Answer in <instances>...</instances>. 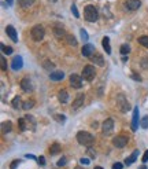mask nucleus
Instances as JSON below:
<instances>
[{"instance_id":"nucleus-49","label":"nucleus","mask_w":148,"mask_h":169,"mask_svg":"<svg viewBox=\"0 0 148 169\" xmlns=\"http://www.w3.org/2000/svg\"><path fill=\"white\" fill-rule=\"evenodd\" d=\"M26 158H30V160H36V157H34V155H32V154H26Z\"/></svg>"},{"instance_id":"nucleus-27","label":"nucleus","mask_w":148,"mask_h":169,"mask_svg":"<svg viewBox=\"0 0 148 169\" xmlns=\"http://www.w3.org/2000/svg\"><path fill=\"white\" fill-rule=\"evenodd\" d=\"M66 41H67L69 45H73V47H76L77 45V40H76V37L71 35H67L66 36Z\"/></svg>"},{"instance_id":"nucleus-42","label":"nucleus","mask_w":148,"mask_h":169,"mask_svg":"<svg viewBox=\"0 0 148 169\" xmlns=\"http://www.w3.org/2000/svg\"><path fill=\"white\" fill-rule=\"evenodd\" d=\"M122 168H124V165H122L121 162H115L113 165V169H122Z\"/></svg>"},{"instance_id":"nucleus-2","label":"nucleus","mask_w":148,"mask_h":169,"mask_svg":"<svg viewBox=\"0 0 148 169\" xmlns=\"http://www.w3.org/2000/svg\"><path fill=\"white\" fill-rule=\"evenodd\" d=\"M84 17H85V19L88 22H96L99 18L98 8H96L95 6H92V4L86 6L85 8H84Z\"/></svg>"},{"instance_id":"nucleus-21","label":"nucleus","mask_w":148,"mask_h":169,"mask_svg":"<svg viewBox=\"0 0 148 169\" xmlns=\"http://www.w3.org/2000/svg\"><path fill=\"white\" fill-rule=\"evenodd\" d=\"M60 151H62V147H60V144H59V143H53V144L51 146V148H50V153H51V155L59 154Z\"/></svg>"},{"instance_id":"nucleus-15","label":"nucleus","mask_w":148,"mask_h":169,"mask_svg":"<svg viewBox=\"0 0 148 169\" xmlns=\"http://www.w3.org/2000/svg\"><path fill=\"white\" fill-rule=\"evenodd\" d=\"M6 33L8 35V37H10V39H11L14 43H17V41H18V36H17V32H15L14 26L8 25V26L6 28Z\"/></svg>"},{"instance_id":"nucleus-7","label":"nucleus","mask_w":148,"mask_h":169,"mask_svg":"<svg viewBox=\"0 0 148 169\" xmlns=\"http://www.w3.org/2000/svg\"><path fill=\"white\" fill-rule=\"evenodd\" d=\"M101 128H103V134L104 135H110L111 132H113V128H114V120L113 118H107L106 121H103Z\"/></svg>"},{"instance_id":"nucleus-4","label":"nucleus","mask_w":148,"mask_h":169,"mask_svg":"<svg viewBox=\"0 0 148 169\" xmlns=\"http://www.w3.org/2000/svg\"><path fill=\"white\" fill-rule=\"evenodd\" d=\"M117 104H118V109L121 110L122 113H126L130 110L129 102H127L126 96H125L124 94H118V95H117Z\"/></svg>"},{"instance_id":"nucleus-24","label":"nucleus","mask_w":148,"mask_h":169,"mask_svg":"<svg viewBox=\"0 0 148 169\" xmlns=\"http://www.w3.org/2000/svg\"><path fill=\"white\" fill-rule=\"evenodd\" d=\"M18 125H19V129H21V132H25V131L27 129L26 118H19V120H18Z\"/></svg>"},{"instance_id":"nucleus-11","label":"nucleus","mask_w":148,"mask_h":169,"mask_svg":"<svg viewBox=\"0 0 148 169\" xmlns=\"http://www.w3.org/2000/svg\"><path fill=\"white\" fill-rule=\"evenodd\" d=\"M21 88L24 89L25 92H32V91H33V84H32V81H30L29 77L22 78V81H21Z\"/></svg>"},{"instance_id":"nucleus-22","label":"nucleus","mask_w":148,"mask_h":169,"mask_svg":"<svg viewBox=\"0 0 148 169\" xmlns=\"http://www.w3.org/2000/svg\"><path fill=\"white\" fill-rule=\"evenodd\" d=\"M25 118H26V122H27V129H29V124H30V131H34L36 129V121L34 118H33L32 116H25Z\"/></svg>"},{"instance_id":"nucleus-19","label":"nucleus","mask_w":148,"mask_h":169,"mask_svg":"<svg viewBox=\"0 0 148 169\" xmlns=\"http://www.w3.org/2000/svg\"><path fill=\"white\" fill-rule=\"evenodd\" d=\"M137 155H139V150H134V151L132 153L130 157H127L126 160H125V165H132V164L137 160Z\"/></svg>"},{"instance_id":"nucleus-52","label":"nucleus","mask_w":148,"mask_h":169,"mask_svg":"<svg viewBox=\"0 0 148 169\" xmlns=\"http://www.w3.org/2000/svg\"><path fill=\"white\" fill-rule=\"evenodd\" d=\"M50 2H52V3H56L58 0H50Z\"/></svg>"},{"instance_id":"nucleus-37","label":"nucleus","mask_w":148,"mask_h":169,"mask_svg":"<svg viewBox=\"0 0 148 169\" xmlns=\"http://www.w3.org/2000/svg\"><path fill=\"white\" fill-rule=\"evenodd\" d=\"M80 32H81V37H82L84 41H88V33H86V30L85 29H81Z\"/></svg>"},{"instance_id":"nucleus-33","label":"nucleus","mask_w":148,"mask_h":169,"mask_svg":"<svg viewBox=\"0 0 148 169\" xmlns=\"http://www.w3.org/2000/svg\"><path fill=\"white\" fill-rule=\"evenodd\" d=\"M43 66H44V69H47V70H52V69L55 68V65H53L52 62H50V61H44V62H43Z\"/></svg>"},{"instance_id":"nucleus-8","label":"nucleus","mask_w":148,"mask_h":169,"mask_svg":"<svg viewBox=\"0 0 148 169\" xmlns=\"http://www.w3.org/2000/svg\"><path fill=\"white\" fill-rule=\"evenodd\" d=\"M70 84H71V87L73 88H81L82 87V77H80L78 74H71L70 76Z\"/></svg>"},{"instance_id":"nucleus-43","label":"nucleus","mask_w":148,"mask_h":169,"mask_svg":"<svg viewBox=\"0 0 148 169\" xmlns=\"http://www.w3.org/2000/svg\"><path fill=\"white\" fill-rule=\"evenodd\" d=\"M132 77H133L136 81H141V77H140L139 74H136V73H132Z\"/></svg>"},{"instance_id":"nucleus-31","label":"nucleus","mask_w":148,"mask_h":169,"mask_svg":"<svg viewBox=\"0 0 148 169\" xmlns=\"http://www.w3.org/2000/svg\"><path fill=\"white\" fill-rule=\"evenodd\" d=\"M0 48H2V51H3L4 54H7V55H11V54H12V48L11 47H6L3 43L0 44Z\"/></svg>"},{"instance_id":"nucleus-14","label":"nucleus","mask_w":148,"mask_h":169,"mask_svg":"<svg viewBox=\"0 0 148 169\" xmlns=\"http://www.w3.org/2000/svg\"><path fill=\"white\" fill-rule=\"evenodd\" d=\"M137 128H139V106L134 107L133 117H132V129L136 131Z\"/></svg>"},{"instance_id":"nucleus-41","label":"nucleus","mask_w":148,"mask_h":169,"mask_svg":"<svg viewBox=\"0 0 148 169\" xmlns=\"http://www.w3.org/2000/svg\"><path fill=\"white\" fill-rule=\"evenodd\" d=\"M88 154H89V157H91V158H95L96 157V151H93L92 148H88Z\"/></svg>"},{"instance_id":"nucleus-29","label":"nucleus","mask_w":148,"mask_h":169,"mask_svg":"<svg viewBox=\"0 0 148 169\" xmlns=\"http://www.w3.org/2000/svg\"><path fill=\"white\" fill-rule=\"evenodd\" d=\"M33 106H34V101H32V99H29V101H26V102L22 103V109L24 110H30Z\"/></svg>"},{"instance_id":"nucleus-13","label":"nucleus","mask_w":148,"mask_h":169,"mask_svg":"<svg viewBox=\"0 0 148 169\" xmlns=\"http://www.w3.org/2000/svg\"><path fill=\"white\" fill-rule=\"evenodd\" d=\"M127 10H130V11H134L137 10L140 6H141V2L140 0H126V3H125Z\"/></svg>"},{"instance_id":"nucleus-48","label":"nucleus","mask_w":148,"mask_h":169,"mask_svg":"<svg viewBox=\"0 0 148 169\" xmlns=\"http://www.w3.org/2000/svg\"><path fill=\"white\" fill-rule=\"evenodd\" d=\"M7 2V6H12L14 4V0H6Z\"/></svg>"},{"instance_id":"nucleus-50","label":"nucleus","mask_w":148,"mask_h":169,"mask_svg":"<svg viewBox=\"0 0 148 169\" xmlns=\"http://www.w3.org/2000/svg\"><path fill=\"white\" fill-rule=\"evenodd\" d=\"M139 169H147V166H145V165H141Z\"/></svg>"},{"instance_id":"nucleus-40","label":"nucleus","mask_w":148,"mask_h":169,"mask_svg":"<svg viewBox=\"0 0 148 169\" xmlns=\"http://www.w3.org/2000/svg\"><path fill=\"white\" fill-rule=\"evenodd\" d=\"M37 162L40 164V166H45V158L44 157H39L37 158Z\"/></svg>"},{"instance_id":"nucleus-6","label":"nucleus","mask_w":148,"mask_h":169,"mask_svg":"<svg viewBox=\"0 0 148 169\" xmlns=\"http://www.w3.org/2000/svg\"><path fill=\"white\" fill-rule=\"evenodd\" d=\"M127 142H129V139H127L126 136H124V135H119V136H117L113 139V144L118 148L125 147V146L127 144Z\"/></svg>"},{"instance_id":"nucleus-53","label":"nucleus","mask_w":148,"mask_h":169,"mask_svg":"<svg viewBox=\"0 0 148 169\" xmlns=\"http://www.w3.org/2000/svg\"><path fill=\"white\" fill-rule=\"evenodd\" d=\"M95 169H103V168H100V166H95Z\"/></svg>"},{"instance_id":"nucleus-39","label":"nucleus","mask_w":148,"mask_h":169,"mask_svg":"<svg viewBox=\"0 0 148 169\" xmlns=\"http://www.w3.org/2000/svg\"><path fill=\"white\" fill-rule=\"evenodd\" d=\"M66 164H67V158H65V157L60 158V160L58 161V166H65Z\"/></svg>"},{"instance_id":"nucleus-30","label":"nucleus","mask_w":148,"mask_h":169,"mask_svg":"<svg viewBox=\"0 0 148 169\" xmlns=\"http://www.w3.org/2000/svg\"><path fill=\"white\" fill-rule=\"evenodd\" d=\"M139 43L143 47L148 48V36H141V37H139Z\"/></svg>"},{"instance_id":"nucleus-51","label":"nucleus","mask_w":148,"mask_h":169,"mask_svg":"<svg viewBox=\"0 0 148 169\" xmlns=\"http://www.w3.org/2000/svg\"><path fill=\"white\" fill-rule=\"evenodd\" d=\"M76 169H84L82 166H76Z\"/></svg>"},{"instance_id":"nucleus-3","label":"nucleus","mask_w":148,"mask_h":169,"mask_svg":"<svg viewBox=\"0 0 148 169\" xmlns=\"http://www.w3.org/2000/svg\"><path fill=\"white\" fill-rule=\"evenodd\" d=\"M44 35H45V30H44V28L40 26V25L33 26L32 30H30V36H32V39L34 40V41H41V40L44 39Z\"/></svg>"},{"instance_id":"nucleus-25","label":"nucleus","mask_w":148,"mask_h":169,"mask_svg":"<svg viewBox=\"0 0 148 169\" xmlns=\"http://www.w3.org/2000/svg\"><path fill=\"white\" fill-rule=\"evenodd\" d=\"M53 33H55V36H56L58 39H60V37H66V32L63 29H60V28H53Z\"/></svg>"},{"instance_id":"nucleus-45","label":"nucleus","mask_w":148,"mask_h":169,"mask_svg":"<svg viewBox=\"0 0 148 169\" xmlns=\"http://www.w3.org/2000/svg\"><path fill=\"white\" fill-rule=\"evenodd\" d=\"M147 161H148V150L144 153V155H143V162L145 164V162H147Z\"/></svg>"},{"instance_id":"nucleus-16","label":"nucleus","mask_w":148,"mask_h":169,"mask_svg":"<svg viewBox=\"0 0 148 169\" xmlns=\"http://www.w3.org/2000/svg\"><path fill=\"white\" fill-rule=\"evenodd\" d=\"M91 59H92V62L95 63V65H98V66L104 65V59H103V56H101L100 54H93V55L91 56Z\"/></svg>"},{"instance_id":"nucleus-36","label":"nucleus","mask_w":148,"mask_h":169,"mask_svg":"<svg viewBox=\"0 0 148 169\" xmlns=\"http://www.w3.org/2000/svg\"><path fill=\"white\" fill-rule=\"evenodd\" d=\"M71 12H73V15L76 18H80V14H78V11H77V7H76V4H73V6H71Z\"/></svg>"},{"instance_id":"nucleus-1","label":"nucleus","mask_w":148,"mask_h":169,"mask_svg":"<svg viewBox=\"0 0 148 169\" xmlns=\"http://www.w3.org/2000/svg\"><path fill=\"white\" fill-rule=\"evenodd\" d=\"M77 140H78L80 144L86 146V147H91V146L93 144V142H95V138H93L92 134H89V132H84V131H81V132L77 134Z\"/></svg>"},{"instance_id":"nucleus-28","label":"nucleus","mask_w":148,"mask_h":169,"mask_svg":"<svg viewBox=\"0 0 148 169\" xmlns=\"http://www.w3.org/2000/svg\"><path fill=\"white\" fill-rule=\"evenodd\" d=\"M18 3H19L21 7L26 8V7H30L33 3H34V0H18Z\"/></svg>"},{"instance_id":"nucleus-12","label":"nucleus","mask_w":148,"mask_h":169,"mask_svg":"<svg viewBox=\"0 0 148 169\" xmlns=\"http://www.w3.org/2000/svg\"><path fill=\"white\" fill-rule=\"evenodd\" d=\"M22 66H24L22 56H19V55L14 56V59H12V62H11V68L14 69V70H19V69H22Z\"/></svg>"},{"instance_id":"nucleus-47","label":"nucleus","mask_w":148,"mask_h":169,"mask_svg":"<svg viewBox=\"0 0 148 169\" xmlns=\"http://www.w3.org/2000/svg\"><path fill=\"white\" fill-rule=\"evenodd\" d=\"M80 162L81 164H89V160H88V158H81Z\"/></svg>"},{"instance_id":"nucleus-35","label":"nucleus","mask_w":148,"mask_h":169,"mask_svg":"<svg viewBox=\"0 0 148 169\" xmlns=\"http://www.w3.org/2000/svg\"><path fill=\"white\" fill-rule=\"evenodd\" d=\"M0 63H2V70L6 71L7 70V62H6V58H4V56L0 58Z\"/></svg>"},{"instance_id":"nucleus-32","label":"nucleus","mask_w":148,"mask_h":169,"mask_svg":"<svg viewBox=\"0 0 148 169\" xmlns=\"http://www.w3.org/2000/svg\"><path fill=\"white\" fill-rule=\"evenodd\" d=\"M129 51H130L129 44H122L121 45V54H122V55H127V54H129Z\"/></svg>"},{"instance_id":"nucleus-23","label":"nucleus","mask_w":148,"mask_h":169,"mask_svg":"<svg viewBox=\"0 0 148 169\" xmlns=\"http://www.w3.org/2000/svg\"><path fill=\"white\" fill-rule=\"evenodd\" d=\"M101 44H103V48L106 50L107 54H111V47H110V39L108 37H103V40H101Z\"/></svg>"},{"instance_id":"nucleus-38","label":"nucleus","mask_w":148,"mask_h":169,"mask_svg":"<svg viewBox=\"0 0 148 169\" xmlns=\"http://www.w3.org/2000/svg\"><path fill=\"white\" fill-rule=\"evenodd\" d=\"M55 120H56L58 122H65L66 117L63 116V114H56V116H55Z\"/></svg>"},{"instance_id":"nucleus-10","label":"nucleus","mask_w":148,"mask_h":169,"mask_svg":"<svg viewBox=\"0 0 148 169\" xmlns=\"http://www.w3.org/2000/svg\"><path fill=\"white\" fill-rule=\"evenodd\" d=\"M84 101H85V95H84V94H78V95L76 96V99H74L71 109H73V110H77L78 107H81L84 104Z\"/></svg>"},{"instance_id":"nucleus-44","label":"nucleus","mask_w":148,"mask_h":169,"mask_svg":"<svg viewBox=\"0 0 148 169\" xmlns=\"http://www.w3.org/2000/svg\"><path fill=\"white\" fill-rule=\"evenodd\" d=\"M19 162H21V161H19V160H15V161H12V164H11V169H15V168H17V165H18V164H19Z\"/></svg>"},{"instance_id":"nucleus-26","label":"nucleus","mask_w":148,"mask_h":169,"mask_svg":"<svg viewBox=\"0 0 148 169\" xmlns=\"http://www.w3.org/2000/svg\"><path fill=\"white\" fill-rule=\"evenodd\" d=\"M12 107L14 109H19V107H22V101H21V98L19 96H15L14 99H12Z\"/></svg>"},{"instance_id":"nucleus-5","label":"nucleus","mask_w":148,"mask_h":169,"mask_svg":"<svg viewBox=\"0 0 148 169\" xmlns=\"http://www.w3.org/2000/svg\"><path fill=\"white\" fill-rule=\"evenodd\" d=\"M95 76H96V70H95V68H93L92 65H86L85 68L82 69V77H84V80L92 81L93 78H95Z\"/></svg>"},{"instance_id":"nucleus-34","label":"nucleus","mask_w":148,"mask_h":169,"mask_svg":"<svg viewBox=\"0 0 148 169\" xmlns=\"http://www.w3.org/2000/svg\"><path fill=\"white\" fill-rule=\"evenodd\" d=\"M140 125H141L143 129H147L148 128V116H144L141 120V122H140Z\"/></svg>"},{"instance_id":"nucleus-46","label":"nucleus","mask_w":148,"mask_h":169,"mask_svg":"<svg viewBox=\"0 0 148 169\" xmlns=\"http://www.w3.org/2000/svg\"><path fill=\"white\" fill-rule=\"evenodd\" d=\"M141 65H143V68H144V69H147L148 68V61L147 59H143L141 61Z\"/></svg>"},{"instance_id":"nucleus-18","label":"nucleus","mask_w":148,"mask_h":169,"mask_svg":"<svg viewBox=\"0 0 148 169\" xmlns=\"http://www.w3.org/2000/svg\"><path fill=\"white\" fill-rule=\"evenodd\" d=\"M11 131H12L11 121H3L2 122V132H3V134H8V132H11Z\"/></svg>"},{"instance_id":"nucleus-20","label":"nucleus","mask_w":148,"mask_h":169,"mask_svg":"<svg viewBox=\"0 0 148 169\" xmlns=\"http://www.w3.org/2000/svg\"><path fill=\"white\" fill-rule=\"evenodd\" d=\"M58 99H59L60 103H66V102L69 101V94H67V91H65V89L59 91V94H58Z\"/></svg>"},{"instance_id":"nucleus-17","label":"nucleus","mask_w":148,"mask_h":169,"mask_svg":"<svg viewBox=\"0 0 148 169\" xmlns=\"http://www.w3.org/2000/svg\"><path fill=\"white\" fill-rule=\"evenodd\" d=\"M63 77H65V74H63L62 70L52 71V73H51V76H50V78L52 81H60V80H63Z\"/></svg>"},{"instance_id":"nucleus-9","label":"nucleus","mask_w":148,"mask_h":169,"mask_svg":"<svg viewBox=\"0 0 148 169\" xmlns=\"http://www.w3.org/2000/svg\"><path fill=\"white\" fill-rule=\"evenodd\" d=\"M81 52H82V55L85 56V58H91V56L95 54V47L92 44H89V43H86V44H84Z\"/></svg>"}]
</instances>
